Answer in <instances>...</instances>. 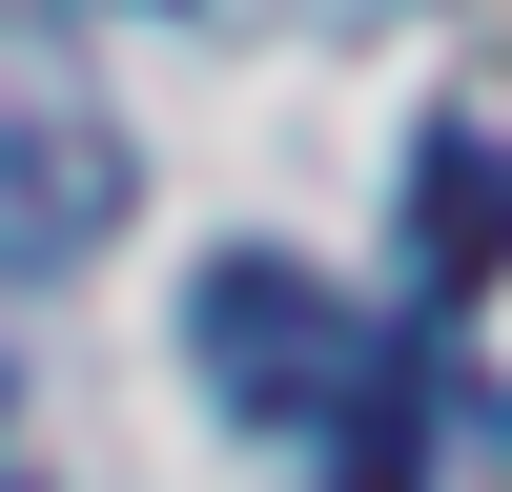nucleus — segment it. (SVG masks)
<instances>
[{
	"label": "nucleus",
	"instance_id": "2",
	"mask_svg": "<svg viewBox=\"0 0 512 492\" xmlns=\"http://www.w3.org/2000/svg\"><path fill=\"white\" fill-rule=\"evenodd\" d=\"M103 226H123V123L82 103V82L41 62L21 21H0V287H41V267H82Z\"/></svg>",
	"mask_w": 512,
	"mask_h": 492
},
{
	"label": "nucleus",
	"instance_id": "4",
	"mask_svg": "<svg viewBox=\"0 0 512 492\" xmlns=\"http://www.w3.org/2000/svg\"><path fill=\"white\" fill-rule=\"evenodd\" d=\"M0 492H41V451H21V390H0Z\"/></svg>",
	"mask_w": 512,
	"mask_h": 492
},
{
	"label": "nucleus",
	"instance_id": "3",
	"mask_svg": "<svg viewBox=\"0 0 512 492\" xmlns=\"http://www.w3.org/2000/svg\"><path fill=\"white\" fill-rule=\"evenodd\" d=\"M492 267H512V144L431 123V144H410V308H472Z\"/></svg>",
	"mask_w": 512,
	"mask_h": 492
},
{
	"label": "nucleus",
	"instance_id": "1",
	"mask_svg": "<svg viewBox=\"0 0 512 492\" xmlns=\"http://www.w3.org/2000/svg\"><path fill=\"white\" fill-rule=\"evenodd\" d=\"M185 349L226 410H267V431H308L349 492H410V328H349L287 246H226V267L185 287Z\"/></svg>",
	"mask_w": 512,
	"mask_h": 492
}]
</instances>
